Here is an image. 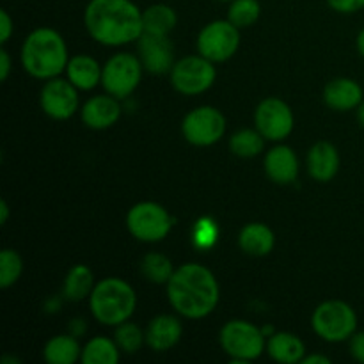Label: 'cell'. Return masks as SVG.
<instances>
[{
    "mask_svg": "<svg viewBox=\"0 0 364 364\" xmlns=\"http://www.w3.org/2000/svg\"><path fill=\"white\" fill-rule=\"evenodd\" d=\"M84 25L89 36L105 46L128 45L144 34L142 11L132 0H91Z\"/></svg>",
    "mask_w": 364,
    "mask_h": 364,
    "instance_id": "6da1fadb",
    "label": "cell"
},
{
    "mask_svg": "<svg viewBox=\"0 0 364 364\" xmlns=\"http://www.w3.org/2000/svg\"><path fill=\"white\" fill-rule=\"evenodd\" d=\"M220 290L215 276L199 263H185L174 270L167 283V299L181 316L199 320L219 304Z\"/></svg>",
    "mask_w": 364,
    "mask_h": 364,
    "instance_id": "7a4b0ae2",
    "label": "cell"
},
{
    "mask_svg": "<svg viewBox=\"0 0 364 364\" xmlns=\"http://www.w3.org/2000/svg\"><path fill=\"white\" fill-rule=\"evenodd\" d=\"M21 66L31 77L50 80L66 71L68 48L63 36L48 27L32 31L21 45Z\"/></svg>",
    "mask_w": 364,
    "mask_h": 364,
    "instance_id": "3957f363",
    "label": "cell"
},
{
    "mask_svg": "<svg viewBox=\"0 0 364 364\" xmlns=\"http://www.w3.org/2000/svg\"><path fill=\"white\" fill-rule=\"evenodd\" d=\"M91 313L100 323L116 327L130 320L137 306V295L127 281L119 277H107L100 281L89 295Z\"/></svg>",
    "mask_w": 364,
    "mask_h": 364,
    "instance_id": "277c9868",
    "label": "cell"
},
{
    "mask_svg": "<svg viewBox=\"0 0 364 364\" xmlns=\"http://www.w3.org/2000/svg\"><path fill=\"white\" fill-rule=\"evenodd\" d=\"M220 347L231 358L233 364L255 361L267 350L265 334L245 320H231L220 329Z\"/></svg>",
    "mask_w": 364,
    "mask_h": 364,
    "instance_id": "5b68a950",
    "label": "cell"
},
{
    "mask_svg": "<svg viewBox=\"0 0 364 364\" xmlns=\"http://www.w3.org/2000/svg\"><path fill=\"white\" fill-rule=\"evenodd\" d=\"M311 326L322 340L329 343L350 340L358 329V315L354 308L343 301H326L315 309Z\"/></svg>",
    "mask_w": 364,
    "mask_h": 364,
    "instance_id": "8992f818",
    "label": "cell"
},
{
    "mask_svg": "<svg viewBox=\"0 0 364 364\" xmlns=\"http://www.w3.org/2000/svg\"><path fill=\"white\" fill-rule=\"evenodd\" d=\"M127 228L132 237H135L137 240L155 244V242H162L169 235L173 220L162 205L153 201H142L132 206L128 212Z\"/></svg>",
    "mask_w": 364,
    "mask_h": 364,
    "instance_id": "52a82bcc",
    "label": "cell"
},
{
    "mask_svg": "<svg viewBox=\"0 0 364 364\" xmlns=\"http://www.w3.org/2000/svg\"><path fill=\"white\" fill-rule=\"evenodd\" d=\"M215 63L208 60L206 57L188 55L174 63L171 70V84L178 92L185 96H196L208 91L213 85L217 77Z\"/></svg>",
    "mask_w": 364,
    "mask_h": 364,
    "instance_id": "ba28073f",
    "label": "cell"
},
{
    "mask_svg": "<svg viewBox=\"0 0 364 364\" xmlns=\"http://www.w3.org/2000/svg\"><path fill=\"white\" fill-rule=\"evenodd\" d=\"M142 63L132 53H116L105 63L102 71V85L110 96L127 98L137 89L142 77Z\"/></svg>",
    "mask_w": 364,
    "mask_h": 364,
    "instance_id": "9c48e42d",
    "label": "cell"
},
{
    "mask_svg": "<svg viewBox=\"0 0 364 364\" xmlns=\"http://www.w3.org/2000/svg\"><path fill=\"white\" fill-rule=\"evenodd\" d=\"M240 28L230 20L210 21L198 36V50L212 63H224L237 53L240 46Z\"/></svg>",
    "mask_w": 364,
    "mask_h": 364,
    "instance_id": "30bf717a",
    "label": "cell"
},
{
    "mask_svg": "<svg viewBox=\"0 0 364 364\" xmlns=\"http://www.w3.org/2000/svg\"><path fill=\"white\" fill-rule=\"evenodd\" d=\"M181 132L191 144L199 148L213 146L226 134V117L213 107H198L185 116Z\"/></svg>",
    "mask_w": 364,
    "mask_h": 364,
    "instance_id": "8fae6325",
    "label": "cell"
},
{
    "mask_svg": "<svg viewBox=\"0 0 364 364\" xmlns=\"http://www.w3.org/2000/svg\"><path fill=\"white\" fill-rule=\"evenodd\" d=\"M256 130L269 141H283L294 130V112L279 98H267L255 112Z\"/></svg>",
    "mask_w": 364,
    "mask_h": 364,
    "instance_id": "7c38bea8",
    "label": "cell"
},
{
    "mask_svg": "<svg viewBox=\"0 0 364 364\" xmlns=\"http://www.w3.org/2000/svg\"><path fill=\"white\" fill-rule=\"evenodd\" d=\"M39 105L52 119H70L78 109L77 87L64 78H50L39 92Z\"/></svg>",
    "mask_w": 364,
    "mask_h": 364,
    "instance_id": "4fadbf2b",
    "label": "cell"
},
{
    "mask_svg": "<svg viewBox=\"0 0 364 364\" xmlns=\"http://www.w3.org/2000/svg\"><path fill=\"white\" fill-rule=\"evenodd\" d=\"M137 52L144 70L153 75H164L173 70L174 48L167 36L144 34L137 39Z\"/></svg>",
    "mask_w": 364,
    "mask_h": 364,
    "instance_id": "5bb4252c",
    "label": "cell"
},
{
    "mask_svg": "<svg viewBox=\"0 0 364 364\" xmlns=\"http://www.w3.org/2000/svg\"><path fill=\"white\" fill-rule=\"evenodd\" d=\"M80 116L85 127L92 128V130H105V128L116 124L121 117L119 100L110 96L109 92L92 96L82 105Z\"/></svg>",
    "mask_w": 364,
    "mask_h": 364,
    "instance_id": "9a60e30c",
    "label": "cell"
},
{
    "mask_svg": "<svg viewBox=\"0 0 364 364\" xmlns=\"http://www.w3.org/2000/svg\"><path fill=\"white\" fill-rule=\"evenodd\" d=\"M183 326L173 315H159L148 323L146 343L155 352H167L180 341Z\"/></svg>",
    "mask_w": 364,
    "mask_h": 364,
    "instance_id": "2e32d148",
    "label": "cell"
},
{
    "mask_svg": "<svg viewBox=\"0 0 364 364\" xmlns=\"http://www.w3.org/2000/svg\"><path fill=\"white\" fill-rule=\"evenodd\" d=\"M265 173L274 183L290 185L299 176V159L288 146H276L265 155Z\"/></svg>",
    "mask_w": 364,
    "mask_h": 364,
    "instance_id": "e0dca14e",
    "label": "cell"
},
{
    "mask_svg": "<svg viewBox=\"0 0 364 364\" xmlns=\"http://www.w3.org/2000/svg\"><path fill=\"white\" fill-rule=\"evenodd\" d=\"M363 87L352 78H334L323 89V102L338 112H348L363 103Z\"/></svg>",
    "mask_w": 364,
    "mask_h": 364,
    "instance_id": "ac0fdd59",
    "label": "cell"
},
{
    "mask_svg": "<svg viewBox=\"0 0 364 364\" xmlns=\"http://www.w3.org/2000/svg\"><path fill=\"white\" fill-rule=\"evenodd\" d=\"M340 171V153L331 142H316L308 153V173L313 180L326 183Z\"/></svg>",
    "mask_w": 364,
    "mask_h": 364,
    "instance_id": "d6986e66",
    "label": "cell"
},
{
    "mask_svg": "<svg viewBox=\"0 0 364 364\" xmlns=\"http://www.w3.org/2000/svg\"><path fill=\"white\" fill-rule=\"evenodd\" d=\"M274 244H276L274 231L262 223L247 224L242 228L240 235H238V245L242 251L249 256H256V258L270 255Z\"/></svg>",
    "mask_w": 364,
    "mask_h": 364,
    "instance_id": "ffe728a7",
    "label": "cell"
},
{
    "mask_svg": "<svg viewBox=\"0 0 364 364\" xmlns=\"http://www.w3.org/2000/svg\"><path fill=\"white\" fill-rule=\"evenodd\" d=\"M102 71L98 60L89 55L71 57L66 66L68 80L82 91H91L102 82Z\"/></svg>",
    "mask_w": 364,
    "mask_h": 364,
    "instance_id": "44dd1931",
    "label": "cell"
},
{
    "mask_svg": "<svg viewBox=\"0 0 364 364\" xmlns=\"http://www.w3.org/2000/svg\"><path fill=\"white\" fill-rule=\"evenodd\" d=\"M267 354L277 363H301L306 355V347L299 336L291 333H276L267 341Z\"/></svg>",
    "mask_w": 364,
    "mask_h": 364,
    "instance_id": "7402d4cb",
    "label": "cell"
},
{
    "mask_svg": "<svg viewBox=\"0 0 364 364\" xmlns=\"http://www.w3.org/2000/svg\"><path fill=\"white\" fill-rule=\"evenodd\" d=\"M43 355L48 364H73L82 358V348L73 336L60 334L48 340L43 348Z\"/></svg>",
    "mask_w": 364,
    "mask_h": 364,
    "instance_id": "603a6c76",
    "label": "cell"
},
{
    "mask_svg": "<svg viewBox=\"0 0 364 364\" xmlns=\"http://www.w3.org/2000/svg\"><path fill=\"white\" fill-rule=\"evenodd\" d=\"M144 32L156 36H169L178 23L176 11L167 4H153L142 11Z\"/></svg>",
    "mask_w": 364,
    "mask_h": 364,
    "instance_id": "cb8c5ba5",
    "label": "cell"
},
{
    "mask_svg": "<svg viewBox=\"0 0 364 364\" xmlns=\"http://www.w3.org/2000/svg\"><path fill=\"white\" fill-rule=\"evenodd\" d=\"M95 287V276H92L91 269L85 265H75L64 279L63 294L68 301L78 302L89 297Z\"/></svg>",
    "mask_w": 364,
    "mask_h": 364,
    "instance_id": "d4e9b609",
    "label": "cell"
},
{
    "mask_svg": "<svg viewBox=\"0 0 364 364\" xmlns=\"http://www.w3.org/2000/svg\"><path fill=\"white\" fill-rule=\"evenodd\" d=\"M119 347L114 340L96 336L82 348L80 361L84 364H117L119 363Z\"/></svg>",
    "mask_w": 364,
    "mask_h": 364,
    "instance_id": "484cf974",
    "label": "cell"
},
{
    "mask_svg": "<svg viewBox=\"0 0 364 364\" xmlns=\"http://www.w3.org/2000/svg\"><path fill=\"white\" fill-rule=\"evenodd\" d=\"M141 272L149 283L167 284L174 274L173 262L160 252H148L141 262Z\"/></svg>",
    "mask_w": 364,
    "mask_h": 364,
    "instance_id": "4316f807",
    "label": "cell"
},
{
    "mask_svg": "<svg viewBox=\"0 0 364 364\" xmlns=\"http://www.w3.org/2000/svg\"><path fill=\"white\" fill-rule=\"evenodd\" d=\"M263 148H265V137L258 130L245 128V130H238L230 139V149L233 151V155L240 156V159H252V156L259 155Z\"/></svg>",
    "mask_w": 364,
    "mask_h": 364,
    "instance_id": "83f0119b",
    "label": "cell"
},
{
    "mask_svg": "<svg viewBox=\"0 0 364 364\" xmlns=\"http://www.w3.org/2000/svg\"><path fill=\"white\" fill-rule=\"evenodd\" d=\"M262 14V6L258 0H231V6L228 9V20L238 28L251 27L256 23Z\"/></svg>",
    "mask_w": 364,
    "mask_h": 364,
    "instance_id": "f1b7e54d",
    "label": "cell"
},
{
    "mask_svg": "<svg viewBox=\"0 0 364 364\" xmlns=\"http://www.w3.org/2000/svg\"><path fill=\"white\" fill-rule=\"evenodd\" d=\"M114 341L117 343L121 352L124 354H135L141 350L142 343L146 341V333H142L141 327L134 322H123L116 326V333H114Z\"/></svg>",
    "mask_w": 364,
    "mask_h": 364,
    "instance_id": "f546056e",
    "label": "cell"
},
{
    "mask_svg": "<svg viewBox=\"0 0 364 364\" xmlns=\"http://www.w3.org/2000/svg\"><path fill=\"white\" fill-rule=\"evenodd\" d=\"M23 263L20 255L13 249H4L0 252V288H9L20 279Z\"/></svg>",
    "mask_w": 364,
    "mask_h": 364,
    "instance_id": "4dcf8cb0",
    "label": "cell"
},
{
    "mask_svg": "<svg viewBox=\"0 0 364 364\" xmlns=\"http://www.w3.org/2000/svg\"><path fill=\"white\" fill-rule=\"evenodd\" d=\"M194 240L196 245L201 249H208L215 244L217 240V226L213 220L208 219H201L198 220L194 230Z\"/></svg>",
    "mask_w": 364,
    "mask_h": 364,
    "instance_id": "1f68e13d",
    "label": "cell"
},
{
    "mask_svg": "<svg viewBox=\"0 0 364 364\" xmlns=\"http://www.w3.org/2000/svg\"><path fill=\"white\" fill-rule=\"evenodd\" d=\"M331 9L341 14H352L364 9V0H327Z\"/></svg>",
    "mask_w": 364,
    "mask_h": 364,
    "instance_id": "d6a6232c",
    "label": "cell"
},
{
    "mask_svg": "<svg viewBox=\"0 0 364 364\" xmlns=\"http://www.w3.org/2000/svg\"><path fill=\"white\" fill-rule=\"evenodd\" d=\"M350 354L355 361L364 364V333H355L350 338Z\"/></svg>",
    "mask_w": 364,
    "mask_h": 364,
    "instance_id": "836d02e7",
    "label": "cell"
},
{
    "mask_svg": "<svg viewBox=\"0 0 364 364\" xmlns=\"http://www.w3.org/2000/svg\"><path fill=\"white\" fill-rule=\"evenodd\" d=\"M0 27H2V38H0V43L2 45H6L7 41H9L11 34H13V20H11L9 13H7L6 9L0 11Z\"/></svg>",
    "mask_w": 364,
    "mask_h": 364,
    "instance_id": "e575fe53",
    "label": "cell"
},
{
    "mask_svg": "<svg viewBox=\"0 0 364 364\" xmlns=\"http://www.w3.org/2000/svg\"><path fill=\"white\" fill-rule=\"evenodd\" d=\"M11 73V57L6 48L0 50V80L6 82Z\"/></svg>",
    "mask_w": 364,
    "mask_h": 364,
    "instance_id": "d590c367",
    "label": "cell"
},
{
    "mask_svg": "<svg viewBox=\"0 0 364 364\" xmlns=\"http://www.w3.org/2000/svg\"><path fill=\"white\" fill-rule=\"evenodd\" d=\"M302 364H331V359L326 358V355H308L301 361Z\"/></svg>",
    "mask_w": 364,
    "mask_h": 364,
    "instance_id": "8d00e7d4",
    "label": "cell"
},
{
    "mask_svg": "<svg viewBox=\"0 0 364 364\" xmlns=\"http://www.w3.org/2000/svg\"><path fill=\"white\" fill-rule=\"evenodd\" d=\"M7 219H9V206H7V203L0 201V224H6Z\"/></svg>",
    "mask_w": 364,
    "mask_h": 364,
    "instance_id": "74e56055",
    "label": "cell"
},
{
    "mask_svg": "<svg viewBox=\"0 0 364 364\" xmlns=\"http://www.w3.org/2000/svg\"><path fill=\"white\" fill-rule=\"evenodd\" d=\"M358 50H359V53L364 57V28L359 32V36H358Z\"/></svg>",
    "mask_w": 364,
    "mask_h": 364,
    "instance_id": "f35d334b",
    "label": "cell"
},
{
    "mask_svg": "<svg viewBox=\"0 0 364 364\" xmlns=\"http://www.w3.org/2000/svg\"><path fill=\"white\" fill-rule=\"evenodd\" d=\"M358 121H359V124L364 128V102L358 107Z\"/></svg>",
    "mask_w": 364,
    "mask_h": 364,
    "instance_id": "ab89813d",
    "label": "cell"
},
{
    "mask_svg": "<svg viewBox=\"0 0 364 364\" xmlns=\"http://www.w3.org/2000/svg\"><path fill=\"white\" fill-rule=\"evenodd\" d=\"M219 2H231V0H219Z\"/></svg>",
    "mask_w": 364,
    "mask_h": 364,
    "instance_id": "60d3db41",
    "label": "cell"
}]
</instances>
